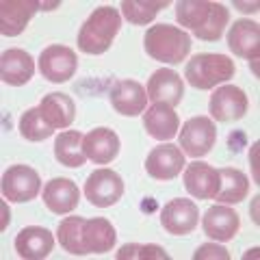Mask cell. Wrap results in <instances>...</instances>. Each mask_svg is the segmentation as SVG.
<instances>
[{
	"mask_svg": "<svg viewBox=\"0 0 260 260\" xmlns=\"http://www.w3.org/2000/svg\"><path fill=\"white\" fill-rule=\"evenodd\" d=\"M56 239H59L61 247L70 251L72 256L107 254L115 245L117 232L104 217H65L56 228Z\"/></svg>",
	"mask_w": 260,
	"mask_h": 260,
	"instance_id": "6da1fadb",
	"label": "cell"
},
{
	"mask_svg": "<svg viewBox=\"0 0 260 260\" xmlns=\"http://www.w3.org/2000/svg\"><path fill=\"white\" fill-rule=\"evenodd\" d=\"M121 26V15L113 7H100L83 22L78 30V48L85 54H104L113 46Z\"/></svg>",
	"mask_w": 260,
	"mask_h": 260,
	"instance_id": "7a4b0ae2",
	"label": "cell"
},
{
	"mask_svg": "<svg viewBox=\"0 0 260 260\" xmlns=\"http://www.w3.org/2000/svg\"><path fill=\"white\" fill-rule=\"evenodd\" d=\"M143 48L154 61L162 63H182L191 52V37L182 28L169 24H154L145 30Z\"/></svg>",
	"mask_w": 260,
	"mask_h": 260,
	"instance_id": "3957f363",
	"label": "cell"
},
{
	"mask_svg": "<svg viewBox=\"0 0 260 260\" xmlns=\"http://www.w3.org/2000/svg\"><path fill=\"white\" fill-rule=\"evenodd\" d=\"M234 72H237V65H234L230 56L202 52V54H195L186 63L184 78L195 89H213L219 83H225V80L234 78Z\"/></svg>",
	"mask_w": 260,
	"mask_h": 260,
	"instance_id": "277c9868",
	"label": "cell"
},
{
	"mask_svg": "<svg viewBox=\"0 0 260 260\" xmlns=\"http://www.w3.org/2000/svg\"><path fill=\"white\" fill-rule=\"evenodd\" d=\"M217 126L210 117H191L180 130V150L193 158H202L215 148Z\"/></svg>",
	"mask_w": 260,
	"mask_h": 260,
	"instance_id": "5b68a950",
	"label": "cell"
},
{
	"mask_svg": "<svg viewBox=\"0 0 260 260\" xmlns=\"http://www.w3.org/2000/svg\"><path fill=\"white\" fill-rule=\"evenodd\" d=\"M124 195V180L113 169H95L85 182V198L98 208L117 204Z\"/></svg>",
	"mask_w": 260,
	"mask_h": 260,
	"instance_id": "8992f818",
	"label": "cell"
},
{
	"mask_svg": "<svg viewBox=\"0 0 260 260\" xmlns=\"http://www.w3.org/2000/svg\"><path fill=\"white\" fill-rule=\"evenodd\" d=\"M42 189V178L28 165H11L3 174V195L9 202H30Z\"/></svg>",
	"mask_w": 260,
	"mask_h": 260,
	"instance_id": "52a82bcc",
	"label": "cell"
},
{
	"mask_svg": "<svg viewBox=\"0 0 260 260\" xmlns=\"http://www.w3.org/2000/svg\"><path fill=\"white\" fill-rule=\"evenodd\" d=\"M78 70V56L68 46H48L39 54V72L50 83H68Z\"/></svg>",
	"mask_w": 260,
	"mask_h": 260,
	"instance_id": "ba28073f",
	"label": "cell"
},
{
	"mask_svg": "<svg viewBox=\"0 0 260 260\" xmlns=\"http://www.w3.org/2000/svg\"><path fill=\"white\" fill-rule=\"evenodd\" d=\"M182 167H186L184 152L180 150V145L174 143H162L152 148L148 158H145V172H148L154 180L167 182L174 180L182 174Z\"/></svg>",
	"mask_w": 260,
	"mask_h": 260,
	"instance_id": "9c48e42d",
	"label": "cell"
},
{
	"mask_svg": "<svg viewBox=\"0 0 260 260\" xmlns=\"http://www.w3.org/2000/svg\"><path fill=\"white\" fill-rule=\"evenodd\" d=\"M200 223V208L193 200L176 198L167 202L160 210V225L165 232L174 234V237H184L191 234Z\"/></svg>",
	"mask_w": 260,
	"mask_h": 260,
	"instance_id": "30bf717a",
	"label": "cell"
},
{
	"mask_svg": "<svg viewBox=\"0 0 260 260\" xmlns=\"http://www.w3.org/2000/svg\"><path fill=\"white\" fill-rule=\"evenodd\" d=\"M249 107V100L245 91L237 85H223L210 95L208 111L213 119L217 121H237L241 117H245Z\"/></svg>",
	"mask_w": 260,
	"mask_h": 260,
	"instance_id": "8fae6325",
	"label": "cell"
},
{
	"mask_svg": "<svg viewBox=\"0 0 260 260\" xmlns=\"http://www.w3.org/2000/svg\"><path fill=\"white\" fill-rule=\"evenodd\" d=\"M37 0H3L0 3V32L5 37H18L24 32L30 18L39 11Z\"/></svg>",
	"mask_w": 260,
	"mask_h": 260,
	"instance_id": "7c38bea8",
	"label": "cell"
},
{
	"mask_svg": "<svg viewBox=\"0 0 260 260\" xmlns=\"http://www.w3.org/2000/svg\"><path fill=\"white\" fill-rule=\"evenodd\" d=\"M111 104L119 115L135 117L148 107V91L137 80H117L109 91Z\"/></svg>",
	"mask_w": 260,
	"mask_h": 260,
	"instance_id": "4fadbf2b",
	"label": "cell"
},
{
	"mask_svg": "<svg viewBox=\"0 0 260 260\" xmlns=\"http://www.w3.org/2000/svg\"><path fill=\"white\" fill-rule=\"evenodd\" d=\"M83 152L95 165H109L119 154V137L111 128H93L83 137Z\"/></svg>",
	"mask_w": 260,
	"mask_h": 260,
	"instance_id": "5bb4252c",
	"label": "cell"
},
{
	"mask_svg": "<svg viewBox=\"0 0 260 260\" xmlns=\"http://www.w3.org/2000/svg\"><path fill=\"white\" fill-rule=\"evenodd\" d=\"M15 251L24 260H42L48 258L54 249V237L48 228L42 225H28L22 228L15 237Z\"/></svg>",
	"mask_w": 260,
	"mask_h": 260,
	"instance_id": "9a60e30c",
	"label": "cell"
},
{
	"mask_svg": "<svg viewBox=\"0 0 260 260\" xmlns=\"http://www.w3.org/2000/svg\"><path fill=\"white\" fill-rule=\"evenodd\" d=\"M219 182H221L219 169L210 167L208 162L195 160L184 169V189L198 200H213L219 191Z\"/></svg>",
	"mask_w": 260,
	"mask_h": 260,
	"instance_id": "2e32d148",
	"label": "cell"
},
{
	"mask_svg": "<svg viewBox=\"0 0 260 260\" xmlns=\"http://www.w3.org/2000/svg\"><path fill=\"white\" fill-rule=\"evenodd\" d=\"M184 98V83L178 72L160 68L148 80V100L165 102L169 107H178Z\"/></svg>",
	"mask_w": 260,
	"mask_h": 260,
	"instance_id": "e0dca14e",
	"label": "cell"
},
{
	"mask_svg": "<svg viewBox=\"0 0 260 260\" xmlns=\"http://www.w3.org/2000/svg\"><path fill=\"white\" fill-rule=\"evenodd\" d=\"M80 202V191L70 178H52L44 186V204L54 215L72 213Z\"/></svg>",
	"mask_w": 260,
	"mask_h": 260,
	"instance_id": "ac0fdd59",
	"label": "cell"
},
{
	"mask_svg": "<svg viewBox=\"0 0 260 260\" xmlns=\"http://www.w3.org/2000/svg\"><path fill=\"white\" fill-rule=\"evenodd\" d=\"M143 126L154 139L169 141L180 130V119H178L174 107H169L165 102H154L148 111H143Z\"/></svg>",
	"mask_w": 260,
	"mask_h": 260,
	"instance_id": "d6986e66",
	"label": "cell"
},
{
	"mask_svg": "<svg viewBox=\"0 0 260 260\" xmlns=\"http://www.w3.org/2000/svg\"><path fill=\"white\" fill-rule=\"evenodd\" d=\"M35 74V59L20 48H11L5 50L0 56V78L7 85L13 87H22Z\"/></svg>",
	"mask_w": 260,
	"mask_h": 260,
	"instance_id": "ffe728a7",
	"label": "cell"
},
{
	"mask_svg": "<svg viewBox=\"0 0 260 260\" xmlns=\"http://www.w3.org/2000/svg\"><path fill=\"white\" fill-rule=\"evenodd\" d=\"M228 46L241 59L258 61L260 54V28L251 20H237L228 30Z\"/></svg>",
	"mask_w": 260,
	"mask_h": 260,
	"instance_id": "44dd1931",
	"label": "cell"
},
{
	"mask_svg": "<svg viewBox=\"0 0 260 260\" xmlns=\"http://www.w3.org/2000/svg\"><path fill=\"white\" fill-rule=\"evenodd\" d=\"M202 228L206 237L215 241H232L241 228V217L228 206H210L202 219Z\"/></svg>",
	"mask_w": 260,
	"mask_h": 260,
	"instance_id": "7402d4cb",
	"label": "cell"
},
{
	"mask_svg": "<svg viewBox=\"0 0 260 260\" xmlns=\"http://www.w3.org/2000/svg\"><path fill=\"white\" fill-rule=\"evenodd\" d=\"M39 111L50 128H68L76 117V104L68 93L52 91L39 102Z\"/></svg>",
	"mask_w": 260,
	"mask_h": 260,
	"instance_id": "603a6c76",
	"label": "cell"
},
{
	"mask_svg": "<svg viewBox=\"0 0 260 260\" xmlns=\"http://www.w3.org/2000/svg\"><path fill=\"white\" fill-rule=\"evenodd\" d=\"M219 191L215 193L217 202L221 204H239L247 198L249 193V180L247 176L241 172V169H232V167H225V169H219Z\"/></svg>",
	"mask_w": 260,
	"mask_h": 260,
	"instance_id": "cb8c5ba5",
	"label": "cell"
},
{
	"mask_svg": "<svg viewBox=\"0 0 260 260\" xmlns=\"http://www.w3.org/2000/svg\"><path fill=\"white\" fill-rule=\"evenodd\" d=\"M54 158L65 167H83L85 152H83V135L78 130H63L54 139Z\"/></svg>",
	"mask_w": 260,
	"mask_h": 260,
	"instance_id": "d4e9b609",
	"label": "cell"
},
{
	"mask_svg": "<svg viewBox=\"0 0 260 260\" xmlns=\"http://www.w3.org/2000/svg\"><path fill=\"white\" fill-rule=\"evenodd\" d=\"M169 0H124L121 3V13L130 24L145 26L158 15L160 9H165Z\"/></svg>",
	"mask_w": 260,
	"mask_h": 260,
	"instance_id": "484cf974",
	"label": "cell"
},
{
	"mask_svg": "<svg viewBox=\"0 0 260 260\" xmlns=\"http://www.w3.org/2000/svg\"><path fill=\"white\" fill-rule=\"evenodd\" d=\"M210 13L208 0H180L176 3V20L180 26L191 28L193 32L204 26V22Z\"/></svg>",
	"mask_w": 260,
	"mask_h": 260,
	"instance_id": "4316f807",
	"label": "cell"
},
{
	"mask_svg": "<svg viewBox=\"0 0 260 260\" xmlns=\"http://www.w3.org/2000/svg\"><path fill=\"white\" fill-rule=\"evenodd\" d=\"M228 22H230V11H228V7L221 3H210V13L204 22V26L198 28L193 35L204 39V42H217V39L223 35Z\"/></svg>",
	"mask_w": 260,
	"mask_h": 260,
	"instance_id": "83f0119b",
	"label": "cell"
},
{
	"mask_svg": "<svg viewBox=\"0 0 260 260\" xmlns=\"http://www.w3.org/2000/svg\"><path fill=\"white\" fill-rule=\"evenodd\" d=\"M54 128H50L46 124V119L42 117V111L37 109H28L26 113H22L20 117V135L26 141H44L48 137H52Z\"/></svg>",
	"mask_w": 260,
	"mask_h": 260,
	"instance_id": "f1b7e54d",
	"label": "cell"
},
{
	"mask_svg": "<svg viewBox=\"0 0 260 260\" xmlns=\"http://www.w3.org/2000/svg\"><path fill=\"white\" fill-rule=\"evenodd\" d=\"M117 260H148V258H158V260H169V254L158 245H139V243H126L117 251Z\"/></svg>",
	"mask_w": 260,
	"mask_h": 260,
	"instance_id": "f546056e",
	"label": "cell"
},
{
	"mask_svg": "<svg viewBox=\"0 0 260 260\" xmlns=\"http://www.w3.org/2000/svg\"><path fill=\"white\" fill-rule=\"evenodd\" d=\"M195 260H204V258H219V260H228L230 254H228V249L217 245V243H206V245H200L198 251H195Z\"/></svg>",
	"mask_w": 260,
	"mask_h": 260,
	"instance_id": "4dcf8cb0",
	"label": "cell"
},
{
	"mask_svg": "<svg viewBox=\"0 0 260 260\" xmlns=\"http://www.w3.org/2000/svg\"><path fill=\"white\" fill-rule=\"evenodd\" d=\"M237 7H243L241 11H245V13H256L258 11V3H254V5H241V3H234Z\"/></svg>",
	"mask_w": 260,
	"mask_h": 260,
	"instance_id": "1f68e13d",
	"label": "cell"
}]
</instances>
